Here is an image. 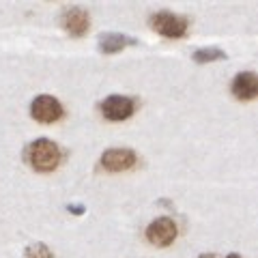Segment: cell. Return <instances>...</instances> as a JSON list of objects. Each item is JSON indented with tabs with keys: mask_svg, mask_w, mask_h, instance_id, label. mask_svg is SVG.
<instances>
[{
	"mask_svg": "<svg viewBox=\"0 0 258 258\" xmlns=\"http://www.w3.org/2000/svg\"><path fill=\"white\" fill-rule=\"evenodd\" d=\"M147 241L155 247H168L174 243L176 235H179V226L172 217H157L147 226Z\"/></svg>",
	"mask_w": 258,
	"mask_h": 258,
	"instance_id": "cell-4",
	"label": "cell"
},
{
	"mask_svg": "<svg viewBox=\"0 0 258 258\" xmlns=\"http://www.w3.org/2000/svg\"><path fill=\"white\" fill-rule=\"evenodd\" d=\"M230 91L239 101L256 99V95H258V78H256V74H252V71H241V74L235 76V80H232Z\"/></svg>",
	"mask_w": 258,
	"mask_h": 258,
	"instance_id": "cell-8",
	"label": "cell"
},
{
	"mask_svg": "<svg viewBox=\"0 0 258 258\" xmlns=\"http://www.w3.org/2000/svg\"><path fill=\"white\" fill-rule=\"evenodd\" d=\"M24 254H26V258H54V252L47 247V243H41V241L30 243Z\"/></svg>",
	"mask_w": 258,
	"mask_h": 258,
	"instance_id": "cell-11",
	"label": "cell"
},
{
	"mask_svg": "<svg viewBox=\"0 0 258 258\" xmlns=\"http://www.w3.org/2000/svg\"><path fill=\"white\" fill-rule=\"evenodd\" d=\"M60 24H62V28L67 30L69 37L80 39L91 28V18H88V11L82 9V7H69V9L62 11Z\"/></svg>",
	"mask_w": 258,
	"mask_h": 258,
	"instance_id": "cell-6",
	"label": "cell"
},
{
	"mask_svg": "<svg viewBox=\"0 0 258 258\" xmlns=\"http://www.w3.org/2000/svg\"><path fill=\"white\" fill-rule=\"evenodd\" d=\"M138 164V155L132 149H108L101 155V166L108 172H125Z\"/></svg>",
	"mask_w": 258,
	"mask_h": 258,
	"instance_id": "cell-7",
	"label": "cell"
},
{
	"mask_svg": "<svg viewBox=\"0 0 258 258\" xmlns=\"http://www.w3.org/2000/svg\"><path fill=\"white\" fill-rule=\"evenodd\" d=\"M30 116L41 125H52L64 116L62 103L52 95H39L30 103Z\"/></svg>",
	"mask_w": 258,
	"mask_h": 258,
	"instance_id": "cell-3",
	"label": "cell"
},
{
	"mask_svg": "<svg viewBox=\"0 0 258 258\" xmlns=\"http://www.w3.org/2000/svg\"><path fill=\"white\" fill-rule=\"evenodd\" d=\"M151 28L166 39H183L189 28V20L172 11H159L151 18Z\"/></svg>",
	"mask_w": 258,
	"mask_h": 258,
	"instance_id": "cell-2",
	"label": "cell"
},
{
	"mask_svg": "<svg viewBox=\"0 0 258 258\" xmlns=\"http://www.w3.org/2000/svg\"><path fill=\"white\" fill-rule=\"evenodd\" d=\"M28 164L35 168L37 172H52L58 168L62 153L60 147L50 138H37L28 144Z\"/></svg>",
	"mask_w": 258,
	"mask_h": 258,
	"instance_id": "cell-1",
	"label": "cell"
},
{
	"mask_svg": "<svg viewBox=\"0 0 258 258\" xmlns=\"http://www.w3.org/2000/svg\"><path fill=\"white\" fill-rule=\"evenodd\" d=\"M194 62L198 64H207V62H215V60H224L226 58V52L220 50V47H200L191 54Z\"/></svg>",
	"mask_w": 258,
	"mask_h": 258,
	"instance_id": "cell-10",
	"label": "cell"
},
{
	"mask_svg": "<svg viewBox=\"0 0 258 258\" xmlns=\"http://www.w3.org/2000/svg\"><path fill=\"white\" fill-rule=\"evenodd\" d=\"M226 258H243V256H239V254H228Z\"/></svg>",
	"mask_w": 258,
	"mask_h": 258,
	"instance_id": "cell-14",
	"label": "cell"
},
{
	"mask_svg": "<svg viewBox=\"0 0 258 258\" xmlns=\"http://www.w3.org/2000/svg\"><path fill=\"white\" fill-rule=\"evenodd\" d=\"M138 41L136 39H132L129 35H120V32H106V35L99 37V43H97V47H99L101 54H116V52H123L125 47H132L136 45Z\"/></svg>",
	"mask_w": 258,
	"mask_h": 258,
	"instance_id": "cell-9",
	"label": "cell"
},
{
	"mask_svg": "<svg viewBox=\"0 0 258 258\" xmlns=\"http://www.w3.org/2000/svg\"><path fill=\"white\" fill-rule=\"evenodd\" d=\"M198 258H215V254H213V252H209V254H200Z\"/></svg>",
	"mask_w": 258,
	"mask_h": 258,
	"instance_id": "cell-13",
	"label": "cell"
},
{
	"mask_svg": "<svg viewBox=\"0 0 258 258\" xmlns=\"http://www.w3.org/2000/svg\"><path fill=\"white\" fill-rule=\"evenodd\" d=\"M67 209H69L71 213H76V215H82V213H84V207H82V205H69Z\"/></svg>",
	"mask_w": 258,
	"mask_h": 258,
	"instance_id": "cell-12",
	"label": "cell"
},
{
	"mask_svg": "<svg viewBox=\"0 0 258 258\" xmlns=\"http://www.w3.org/2000/svg\"><path fill=\"white\" fill-rule=\"evenodd\" d=\"M134 112H136V101L127 95H110L101 101V114L108 120H114V123L132 118Z\"/></svg>",
	"mask_w": 258,
	"mask_h": 258,
	"instance_id": "cell-5",
	"label": "cell"
}]
</instances>
